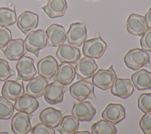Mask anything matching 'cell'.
Segmentation results:
<instances>
[{
	"label": "cell",
	"mask_w": 151,
	"mask_h": 134,
	"mask_svg": "<svg viewBox=\"0 0 151 134\" xmlns=\"http://www.w3.org/2000/svg\"><path fill=\"white\" fill-rule=\"evenodd\" d=\"M24 44L27 51L38 57L40 50L45 48L47 45V35L45 31L38 29L28 32L24 40Z\"/></svg>",
	"instance_id": "7a4b0ae2"
},
{
	"label": "cell",
	"mask_w": 151,
	"mask_h": 134,
	"mask_svg": "<svg viewBox=\"0 0 151 134\" xmlns=\"http://www.w3.org/2000/svg\"><path fill=\"white\" fill-rule=\"evenodd\" d=\"M17 70V79L24 81H29L37 74V70L34 64L32 58L24 55L18 60L16 64Z\"/></svg>",
	"instance_id": "9c48e42d"
},
{
	"label": "cell",
	"mask_w": 151,
	"mask_h": 134,
	"mask_svg": "<svg viewBox=\"0 0 151 134\" xmlns=\"http://www.w3.org/2000/svg\"><path fill=\"white\" fill-rule=\"evenodd\" d=\"M142 49L151 53V28H148L140 39Z\"/></svg>",
	"instance_id": "e575fe53"
},
{
	"label": "cell",
	"mask_w": 151,
	"mask_h": 134,
	"mask_svg": "<svg viewBox=\"0 0 151 134\" xmlns=\"http://www.w3.org/2000/svg\"><path fill=\"white\" fill-rule=\"evenodd\" d=\"M58 66V63L53 56L51 55L45 56L41 58L37 64L38 74L50 80L55 74Z\"/></svg>",
	"instance_id": "9a60e30c"
},
{
	"label": "cell",
	"mask_w": 151,
	"mask_h": 134,
	"mask_svg": "<svg viewBox=\"0 0 151 134\" xmlns=\"http://www.w3.org/2000/svg\"><path fill=\"white\" fill-rule=\"evenodd\" d=\"M47 35L48 47H59L63 44L67 39L65 30L63 26L52 24L50 25L45 31Z\"/></svg>",
	"instance_id": "4fadbf2b"
},
{
	"label": "cell",
	"mask_w": 151,
	"mask_h": 134,
	"mask_svg": "<svg viewBox=\"0 0 151 134\" xmlns=\"http://www.w3.org/2000/svg\"><path fill=\"white\" fill-rule=\"evenodd\" d=\"M134 91V86L129 79L117 78L110 88L111 93L122 99H127Z\"/></svg>",
	"instance_id": "d6986e66"
},
{
	"label": "cell",
	"mask_w": 151,
	"mask_h": 134,
	"mask_svg": "<svg viewBox=\"0 0 151 134\" xmlns=\"http://www.w3.org/2000/svg\"><path fill=\"white\" fill-rule=\"evenodd\" d=\"M56 55L61 63L75 64L79 61L81 53L77 47L70 44H63L57 48Z\"/></svg>",
	"instance_id": "30bf717a"
},
{
	"label": "cell",
	"mask_w": 151,
	"mask_h": 134,
	"mask_svg": "<svg viewBox=\"0 0 151 134\" xmlns=\"http://www.w3.org/2000/svg\"><path fill=\"white\" fill-rule=\"evenodd\" d=\"M67 40L68 44L76 47H80L86 40L87 31L85 25L81 22L71 24L67 33Z\"/></svg>",
	"instance_id": "52a82bcc"
},
{
	"label": "cell",
	"mask_w": 151,
	"mask_h": 134,
	"mask_svg": "<svg viewBox=\"0 0 151 134\" xmlns=\"http://www.w3.org/2000/svg\"><path fill=\"white\" fill-rule=\"evenodd\" d=\"M145 21H146L147 28H151V7L149 9L147 12L146 13L145 15Z\"/></svg>",
	"instance_id": "8d00e7d4"
},
{
	"label": "cell",
	"mask_w": 151,
	"mask_h": 134,
	"mask_svg": "<svg viewBox=\"0 0 151 134\" xmlns=\"http://www.w3.org/2000/svg\"><path fill=\"white\" fill-rule=\"evenodd\" d=\"M17 25L22 33L27 34L38 27V15L31 11H24L18 17Z\"/></svg>",
	"instance_id": "2e32d148"
},
{
	"label": "cell",
	"mask_w": 151,
	"mask_h": 134,
	"mask_svg": "<svg viewBox=\"0 0 151 134\" xmlns=\"http://www.w3.org/2000/svg\"><path fill=\"white\" fill-rule=\"evenodd\" d=\"M5 56L9 60H18L27 52L24 41L21 38L11 39L5 48L2 49Z\"/></svg>",
	"instance_id": "5bb4252c"
},
{
	"label": "cell",
	"mask_w": 151,
	"mask_h": 134,
	"mask_svg": "<svg viewBox=\"0 0 151 134\" xmlns=\"http://www.w3.org/2000/svg\"><path fill=\"white\" fill-rule=\"evenodd\" d=\"M31 115L24 112L16 113L12 117L11 126L12 132L16 134H25L32 128L31 124Z\"/></svg>",
	"instance_id": "8fae6325"
},
{
	"label": "cell",
	"mask_w": 151,
	"mask_h": 134,
	"mask_svg": "<svg viewBox=\"0 0 151 134\" xmlns=\"http://www.w3.org/2000/svg\"><path fill=\"white\" fill-rule=\"evenodd\" d=\"M48 84L47 79L44 77L40 75L33 77L26 86L27 93L35 98H38L44 95Z\"/></svg>",
	"instance_id": "7402d4cb"
},
{
	"label": "cell",
	"mask_w": 151,
	"mask_h": 134,
	"mask_svg": "<svg viewBox=\"0 0 151 134\" xmlns=\"http://www.w3.org/2000/svg\"><path fill=\"white\" fill-rule=\"evenodd\" d=\"M101 117L114 125L117 124L126 117L124 108L121 104L109 103L103 111Z\"/></svg>",
	"instance_id": "ffe728a7"
},
{
	"label": "cell",
	"mask_w": 151,
	"mask_h": 134,
	"mask_svg": "<svg viewBox=\"0 0 151 134\" xmlns=\"http://www.w3.org/2000/svg\"><path fill=\"white\" fill-rule=\"evenodd\" d=\"M75 76L76 70L71 64L61 63L58 66L56 73L54 76V80L66 86L73 81Z\"/></svg>",
	"instance_id": "44dd1931"
},
{
	"label": "cell",
	"mask_w": 151,
	"mask_h": 134,
	"mask_svg": "<svg viewBox=\"0 0 151 134\" xmlns=\"http://www.w3.org/2000/svg\"><path fill=\"white\" fill-rule=\"evenodd\" d=\"M131 80L138 90H151V72L145 69L138 70L132 74Z\"/></svg>",
	"instance_id": "484cf974"
},
{
	"label": "cell",
	"mask_w": 151,
	"mask_h": 134,
	"mask_svg": "<svg viewBox=\"0 0 151 134\" xmlns=\"http://www.w3.org/2000/svg\"><path fill=\"white\" fill-rule=\"evenodd\" d=\"M63 117L61 110L52 107H48L44 109L40 112L39 115L41 122L53 128H56L59 125Z\"/></svg>",
	"instance_id": "603a6c76"
},
{
	"label": "cell",
	"mask_w": 151,
	"mask_h": 134,
	"mask_svg": "<svg viewBox=\"0 0 151 134\" xmlns=\"http://www.w3.org/2000/svg\"><path fill=\"white\" fill-rule=\"evenodd\" d=\"M117 74L113 65L107 69H99L92 77V83L99 89L106 90L110 89L117 79Z\"/></svg>",
	"instance_id": "277c9868"
},
{
	"label": "cell",
	"mask_w": 151,
	"mask_h": 134,
	"mask_svg": "<svg viewBox=\"0 0 151 134\" xmlns=\"http://www.w3.org/2000/svg\"><path fill=\"white\" fill-rule=\"evenodd\" d=\"M96 109L89 101L74 102L71 109V113L79 121L90 122L94 117Z\"/></svg>",
	"instance_id": "ba28073f"
},
{
	"label": "cell",
	"mask_w": 151,
	"mask_h": 134,
	"mask_svg": "<svg viewBox=\"0 0 151 134\" xmlns=\"http://www.w3.org/2000/svg\"><path fill=\"white\" fill-rule=\"evenodd\" d=\"M32 134H55L53 128L50 127L41 122L35 125L31 129Z\"/></svg>",
	"instance_id": "836d02e7"
},
{
	"label": "cell",
	"mask_w": 151,
	"mask_h": 134,
	"mask_svg": "<svg viewBox=\"0 0 151 134\" xmlns=\"http://www.w3.org/2000/svg\"><path fill=\"white\" fill-rule=\"evenodd\" d=\"M69 91L71 97L78 102L87 99L96 100L94 84L85 79H80L72 84L69 87Z\"/></svg>",
	"instance_id": "3957f363"
},
{
	"label": "cell",
	"mask_w": 151,
	"mask_h": 134,
	"mask_svg": "<svg viewBox=\"0 0 151 134\" xmlns=\"http://www.w3.org/2000/svg\"><path fill=\"white\" fill-rule=\"evenodd\" d=\"M12 39L11 31L6 27L0 28V50L5 48Z\"/></svg>",
	"instance_id": "d590c367"
},
{
	"label": "cell",
	"mask_w": 151,
	"mask_h": 134,
	"mask_svg": "<svg viewBox=\"0 0 151 134\" xmlns=\"http://www.w3.org/2000/svg\"><path fill=\"white\" fill-rule=\"evenodd\" d=\"M24 93L23 83L19 80H6L3 84L1 90L2 96L12 101H15Z\"/></svg>",
	"instance_id": "ac0fdd59"
},
{
	"label": "cell",
	"mask_w": 151,
	"mask_h": 134,
	"mask_svg": "<svg viewBox=\"0 0 151 134\" xmlns=\"http://www.w3.org/2000/svg\"><path fill=\"white\" fill-rule=\"evenodd\" d=\"M117 132V128L114 124L105 119L94 123L91 127L92 134H116Z\"/></svg>",
	"instance_id": "83f0119b"
},
{
	"label": "cell",
	"mask_w": 151,
	"mask_h": 134,
	"mask_svg": "<svg viewBox=\"0 0 151 134\" xmlns=\"http://www.w3.org/2000/svg\"><path fill=\"white\" fill-rule=\"evenodd\" d=\"M79 120L73 115L63 117L56 130L61 134H74L78 130Z\"/></svg>",
	"instance_id": "4316f807"
},
{
	"label": "cell",
	"mask_w": 151,
	"mask_h": 134,
	"mask_svg": "<svg viewBox=\"0 0 151 134\" xmlns=\"http://www.w3.org/2000/svg\"><path fill=\"white\" fill-rule=\"evenodd\" d=\"M126 28L130 34L137 36H142L148 28L145 17L134 13L131 14L128 17Z\"/></svg>",
	"instance_id": "e0dca14e"
},
{
	"label": "cell",
	"mask_w": 151,
	"mask_h": 134,
	"mask_svg": "<svg viewBox=\"0 0 151 134\" xmlns=\"http://www.w3.org/2000/svg\"><path fill=\"white\" fill-rule=\"evenodd\" d=\"M75 133H90V132L87 130H80V131H77Z\"/></svg>",
	"instance_id": "74e56055"
},
{
	"label": "cell",
	"mask_w": 151,
	"mask_h": 134,
	"mask_svg": "<svg viewBox=\"0 0 151 134\" xmlns=\"http://www.w3.org/2000/svg\"><path fill=\"white\" fill-rule=\"evenodd\" d=\"M123 60L128 68L134 71L139 70L142 67H151L150 55L147 51L139 48L128 51L124 56Z\"/></svg>",
	"instance_id": "6da1fadb"
},
{
	"label": "cell",
	"mask_w": 151,
	"mask_h": 134,
	"mask_svg": "<svg viewBox=\"0 0 151 134\" xmlns=\"http://www.w3.org/2000/svg\"><path fill=\"white\" fill-rule=\"evenodd\" d=\"M39 103L36 98L27 93L15 100L14 109L19 112L31 114L37 109Z\"/></svg>",
	"instance_id": "d4e9b609"
},
{
	"label": "cell",
	"mask_w": 151,
	"mask_h": 134,
	"mask_svg": "<svg viewBox=\"0 0 151 134\" xmlns=\"http://www.w3.org/2000/svg\"><path fill=\"white\" fill-rule=\"evenodd\" d=\"M14 74L8 61L0 58V81H4Z\"/></svg>",
	"instance_id": "1f68e13d"
},
{
	"label": "cell",
	"mask_w": 151,
	"mask_h": 134,
	"mask_svg": "<svg viewBox=\"0 0 151 134\" xmlns=\"http://www.w3.org/2000/svg\"><path fill=\"white\" fill-rule=\"evenodd\" d=\"M0 133H6V134H8V132H1Z\"/></svg>",
	"instance_id": "f35d334b"
},
{
	"label": "cell",
	"mask_w": 151,
	"mask_h": 134,
	"mask_svg": "<svg viewBox=\"0 0 151 134\" xmlns=\"http://www.w3.org/2000/svg\"><path fill=\"white\" fill-rule=\"evenodd\" d=\"M137 107L144 113L151 112V92L140 95L137 99Z\"/></svg>",
	"instance_id": "4dcf8cb0"
},
{
	"label": "cell",
	"mask_w": 151,
	"mask_h": 134,
	"mask_svg": "<svg viewBox=\"0 0 151 134\" xmlns=\"http://www.w3.org/2000/svg\"><path fill=\"white\" fill-rule=\"evenodd\" d=\"M17 22L15 9L7 7L0 8V27H8Z\"/></svg>",
	"instance_id": "f1b7e54d"
},
{
	"label": "cell",
	"mask_w": 151,
	"mask_h": 134,
	"mask_svg": "<svg viewBox=\"0 0 151 134\" xmlns=\"http://www.w3.org/2000/svg\"><path fill=\"white\" fill-rule=\"evenodd\" d=\"M68 87L61 83L54 81L48 84L44 94V98L47 103L50 104H56L63 100L65 92Z\"/></svg>",
	"instance_id": "8992f818"
},
{
	"label": "cell",
	"mask_w": 151,
	"mask_h": 134,
	"mask_svg": "<svg viewBox=\"0 0 151 134\" xmlns=\"http://www.w3.org/2000/svg\"><path fill=\"white\" fill-rule=\"evenodd\" d=\"M90 1H96V0H90Z\"/></svg>",
	"instance_id": "ab89813d"
},
{
	"label": "cell",
	"mask_w": 151,
	"mask_h": 134,
	"mask_svg": "<svg viewBox=\"0 0 151 134\" xmlns=\"http://www.w3.org/2000/svg\"><path fill=\"white\" fill-rule=\"evenodd\" d=\"M106 48L107 44L101 37H96L84 42L83 54L93 58H100L104 53Z\"/></svg>",
	"instance_id": "5b68a950"
},
{
	"label": "cell",
	"mask_w": 151,
	"mask_h": 134,
	"mask_svg": "<svg viewBox=\"0 0 151 134\" xmlns=\"http://www.w3.org/2000/svg\"><path fill=\"white\" fill-rule=\"evenodd\" d=\"M139 126L145 134H151V112L145 113L142 116Z\"/></svg>",
	"instance_id": "d6a6232c"
},
{
	"label": "cell",
	"mask_w": 151,
	"mask_h": 134,
	"mask_svg": "<svg viewBox=\"0 0 151 134\" xmlns=\"http://www.w3.org/2000/svg\"><path fill=\"white\" fill-rule=\"evenodd\" d=\"M41 9L50 18H60L65 14L67 3L65 0H48L47 4Z\"/></svg>",
	"instance_id": "cb8c5ba5"
},
{
	"label": "cell",
	"mask_w": 151,
	"mask_h": 134,
	"mask_svg": "<svg viewBox=\"0 0 151 134\" xmlns=\"http://www.w3.org/2000/svg\"><path fill=\"white\" fill-rule=\"evenodd\" d=\"M98 66L95 60L89 57H84L79 60L75 67L77 79H88L91 78Z\"/></svg>",
	"instance_id": "7c38bea8"
},
{
	"label": "cell",
	"mask_w": 151,
	"mask_h": 134,
	"mask_svg": "<svg viewBox=\"0 0 151 134\" xmlns=\"http://www.w3.org/2000/svg\"><path fill=\"white\" fill-rule=\"evenodd\" d=\"M14 105L6 97L0 96V119L8 120L13 115Z\"/></svg>",
	"instance_id": "f546056e"
}]
</instances>
